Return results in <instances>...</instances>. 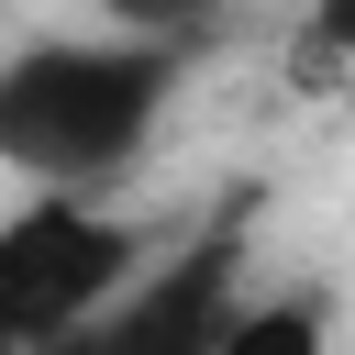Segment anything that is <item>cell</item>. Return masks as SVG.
<instances>
[{
  "label": "cell",
  "instance_id": "cell-1",
  "mask_svg": "<svg viewBox=\"0 0 355 355\" xmlns=\"http://www.w3.org/2000/svg\"><path fill=\"white\" fill-rule=\"evenodd\" d=\"M189 55L144 33H44L0 55V166L33 189H111L144 166Z\"/></svg>",
  "mask_w": 355,
  "mask_h": 355
},
{
  "label": "cell",
  "instance_id": "cell-2",
  "mask_svg": "<svg viewBox=\"0 0 355 355\" xmlns=\"http://www.w3.org/2000/svg\"><path fill=\"white\" fill-rule=\"evenodd\" d=\"M144 222H122L100 189H33L0 222V344H55L89 300H111L144 266Z\"/></svg>",
  "mask_w": 355,
  "mask_h": 355
},
{
  "label": "cell",
  "instance_id": "cell-3",
  "mask_svg": "<svg viewBox=\"0 0 355 355\" xmlns=\"http://www.w3.org/2000/svg\"><path fill=\"white\" fill-rule=\"evenodd\" d=\"M233 300H244V222L222 211L211 233H189L166 266L144 255L111 300H89L55 344H33V355H200L222 322H233Z\"/></svg>",
  "mask_w": 355,
  "mask_h": 355
},
{
  "label": "cell",
  "instance_id": "cell-5",
  "mask_svg": "<svg viewBox=\"0 0 355 355\" xmlns=\"http://www.w3.org/2000/svg\"><path fill=\"white\" fill-rule=\"evenodd\" d=\"M222 22H233V0H100V33H144V44H178V55H200Z\"/></svg>",
  "mask_w": 355,
  "mask_h": 355
},
{
  "label": "cell",
  "instance_id": "cell-6",
  "mask_svg": "<svg viewBox=\"0 0 355 355\" xmlns=\"http://www.w3.org/2000/svg\"><path fill=\"white\" fill-rule=\"evenodd\" d=\"M0 355H22V344H0Z\"/></svg>",
  "mask_w": 355,
  "mask_h": 355
},
{
  "label": "cell",
  "instance_id": "cell-4",
  "mask_svg": "<svg viewBox=\"0 0 355 355\" xmlns=\"http://www.w3.org/2000/svg\"><path fill=\"white\" fill-rule=\"evenodd\" d=\"M200 355H333V300H322V288H266V300H233V322H222Z\"/></svg>",
  "mask_w": 355,
  "mask_h": 355
}]
</instances>
